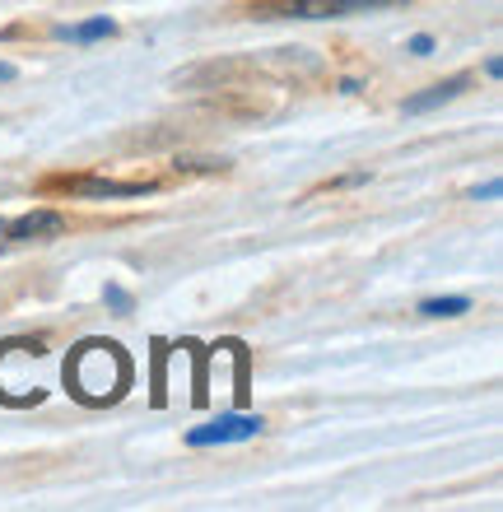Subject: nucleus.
Wrapping results in <instances>:
<instances>
[{"label":"nucleus","mask_w":503,"mask_h":512,"mask_svg":"<svg viewBox=\"0 0 503 512\" xmlns=\"http://www.w3.org/2000/svg\"><path fill=\"white\" fill-rule=\"evenodd\" d=\"M47 187L70 191V196H94V201H131V196H150L154 182H112V177H52Z\"/></svg>","instance_id":"7ed1b4c3"},{"label":"nucleus","mask_w":503,"mask_h":512,"mask_svg":"<svg viewBox=\"0 0 503 512\" xmlns=\"http://www.w3.org/2000/svg\"><path fill=\"white\" fill-rule=\"evenodd\" d=\"M266 429V419L261 415H219L210 424L187 433V447H224V443H247V438H257Z\"/></svg>","instance_id":"f03ea898"},{"label":"nucleus","mask_w":503,"mask_h":512,"mask_svg":"<svg viewBox=\"0 0 503 512\" xmlns=\"http://www.w3.org/2000/svg\"><path fill=\"white\" fill-rule=\"evenodd\" d=\"M499 191H503V182H485V187H476V191H471V196H476V201H494Z\"/></svg>","instance_id":"9d476101"},{"label":"nucleus","mask_w":503,"mask_h":512,"mask_svg":"<svg viewBox=\"0 0 503 512\" xmlns=\"http://www.w3.org/2000/svg\"><path fill=\"white\" fill-rule=\"evenodd\" d=\"M103 298H108L117 312H131V294H126L122 284H108V289H103Z\"/></svg>","instance_id":"6e6552de"},{"label":"nucleus","mask_w":503,"mask_h":512,"mask_svg":"<svg viewBox=\"0 0 503 512\" xmlns=\"http://www.w3.org/2000/svg\"><path fill=\"white\" fill-rule=\"evenodd\" d=\"M410 52H415V56H429V52H434V38H429V33H420V38H410Z\"/></svg>","instance_id":"1a4fd4ad"},{"label":"nucleus","mask_w":503,"mask_h":512,"mask_svg":"<svg viewBox=\"0 0 503 512\" xmlns=\"http://www.w3.org/2000/svg\"><path fill=\"white\" fill-rule=\"evenodd\" d=\"M466 89V75H452L448 84H434V89H424V94H415V98H406V112L410 117H420V112H434V108H443V103H452V98Z\"/></svg>","instance_id":"39448f33"},{"label":"nucleus","mask_w":503,"mask_h":512,"mask_svg":"<svg viewBox=\"0 0 503 512\" xmlns=\"http://www.w3.org/2000/svg\"><path fill=\"white\" fill-rule=\"evenodd\" d=\"M420 312H424V317H462V312H471V298H462V294H448V298H424Z\"/></svg>","instance_id":"0eeeda50"},{"label":"nucleus","mask_w":503,"mask_h":512,"mask_svg":"<svg viewBox=\"0 0 503 512\" xmlns=\"http://www.w3.org/2000/svg\"><path fill=\"white\" fill-rule=\"evenodd\" d=\"M66 229V219L56 215V210H28V215H19L14 224H5V233H10V243H33V238H56V233Z\"/></svg>","instance_id":"20e7f679"},{"label":"nucleus","mask_w":503,"mask_h":512,"mask_svg":"<svg viewBox=\"0 0 503 512\" xmlns=\"http://www.w3.org/2000/svg\"><path fill=\"white\" fill-rule=\"evenodd\" d=\"M117 33V19H108V14H98V19H84V24H66V28H56V38H66V42H98V38H112Z\"/></svg>","instance_id":"423d86ee"},{"label":"nucleus","mask_w":503,"mask_h":512,"mask_svg":"<svg viewBox=\"0 0 503 512\" xmlns=\"http://www.w3.org/2000/svg\"><path fill=\"white\" fill-rule=\"evenodd\" d=\"M485 75H490V80H499V75H503V61H499V56H490V61H485Z\"/></svg>","instance_id":"9b49d317"},{"label":"nucleus","mask_w":503,"mask_h":512,"mask_svg":"<svg viewBox=\"0 0 503 512\" xmlns=\"http://www.w3.org/2000/svg\"><path fill=\"white\" fill-rule=\"evenodd\" d=\"M14 75H19V70H14V66H10V61H0V84H10V80H14Z\"/></svg>","instance_id":"f8f14e48"},{"label":"nucleus","mask_w":503,"mask_h":512,"mask_svg":"<svg viewBox=\"0 0 503 512\" xmlns=\"http://www.w3.org/2000/svg\"><path fill=\"white\" fill-rule=\"evenodd\" d=\"M406 0H257L252 14L257 19H345V14L368 10H392Z\"/></svg>","instance_id":"f257e3e1"}]
</instances>
